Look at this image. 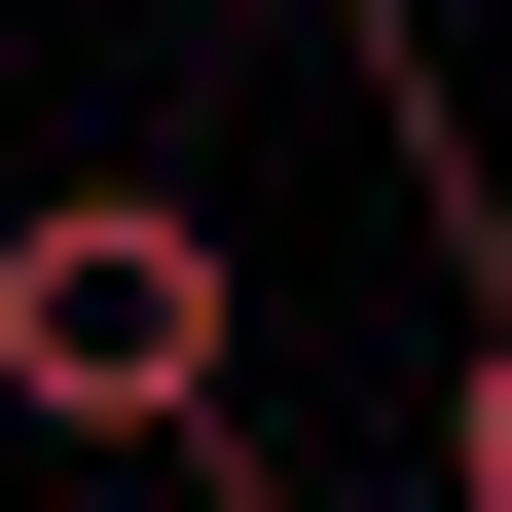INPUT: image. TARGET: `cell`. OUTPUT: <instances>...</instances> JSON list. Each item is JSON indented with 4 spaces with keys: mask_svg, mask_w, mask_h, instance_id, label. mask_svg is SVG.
<instances>
[{
    "mask_svg": "<svg viewBox=\"0 0 512 512\" xmlns=\"http://www.w3.org/2000/svg\"><path fill=\"white\" fill-rule=\"evenodd\" d=\"M0 439H147V476L293 512L256 476V256L183 220V183H37V220H0Z\"/></svg>",
    "mask_w": 512,
    "mask_h": 512,
    "instance_id": "6da1fadb",
    "label": "cell"
},
{
    "mask_svg": "<svg viewBox=\"0 0 512 512\" xmlns=\"http://www.w3.org/2000/svg\"><path fill=\"white\" fill-rule=\"evenodd\" d=\"M256 37H366V0H256Z\"/></svg>",
    "mask_w": 512,
    "mask_h": 512,
    "instance_id": "7a4b0ae2",
    "label": "cell"
}]
</instances>
